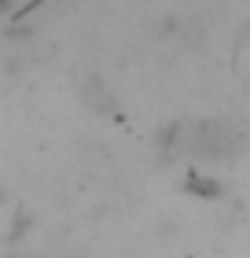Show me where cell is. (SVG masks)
<instances>
[{
	"label": "cell",
	"instance_id": "6da1fadb",
	"mask_svg": "<svg viewBox=\"0 0 250 258\" xmlns=\"http://www.w3.org/2000/svg\"><path fill=\"white\" fill-rule=\"evenodd\" d=\"M235 144H239V137L224 122H199L188 133V148L199 151V155H210V159H228L235 151Z\"/></svg>",
	"mask_w": 250,
	"mask_h": 258
},
{
	"label": "cell",
	"instance_id": "7a4b0ae2",
	"mask_svg": "<svg viewBox=\"0 0 250 258\" xmlns=\"http://www.w3.org/2000/svg\"><path fill=\"white\" fill-rule=\"evenodd\" d=\"M188 188H192V192H199V196H217V192H221V188H217V184H213L210 177H202V181H199V173H192Z\"/></svg>",
	"mask_w": 250,
	"mask_h": 258
}]
</instances>
